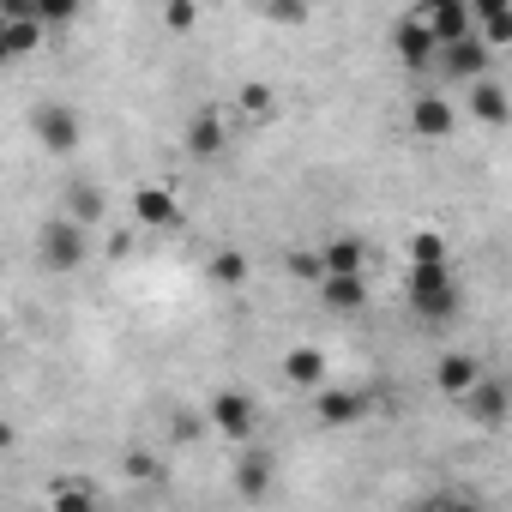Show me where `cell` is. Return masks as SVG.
Wrapping results in <instances>:
<instances>
[{"label": "cell", "instance_id": "obj_24", "mask_svg": "<svg viewBox=\"0 0 512 512\" xmlns=\"http://www.w3.org/2000/svg\"><path fill=\"white\" fill-rule=\"evenodd\" d=\"M211 278L235 290V284H247V260H241V253H217V260H211Z\"/></svg>", "mask_w": 512, "mask_h": 512}, {"label": "cell", "instance_id": "obj_28", "mask_svg": "<svg viewBox=\"0 0 512 512\" xmlns=\"http://www.w3.org/2000/svg\"><path fill=\"white\" fill-rule=\"evenodd\" d=\"M169 428H175V440H199V416H193V410L169 416Z\"/></svg>", "mask_w": 512, "mask_h": 512}, {"label": "cell", "instance_id": "obj_30", "mask_svg": "<svg viewBox=\"0 0 512 512\" xmlns=\"http://www.w3.org/2000/svg\"><path fill=\"white\" fill-rule=\"evenodd\" d=\"M13 446V422H0V452H7Z\"/></svg>", "mask_w": 512, "mask_h": 512}, {"label": "cell", "instance_id": "obj_25", "mask_svg": "<svg viewBox=\"0 0 512 512\" xmlns=\"http://www.w3.org/2000/svg\"><path fill=\"white\" fill-rule=\"evenodd\" d=\"M121 470H127L133 482H157V464H151L145 452H127V458H121Z\"/></svg>", "mask_w": 512, "mask_h": 512}, {"label": "cell", "instance_id": "obj_19", "mask_svg": "<svg viewBox=\"0 0 512 512\" xmlns=\"http://www.w3.org/2000/svg\"><path fill=\"white\" fill-rule=\"evenodd\" d=\"M470 109H476L488 127H506V91H500L494 79H476V91H470Z\"/></svg>", "mask_w": 512, "mask_h": 512}, {"label": "cell", "instance_id": "obj_32", "mask_svg": "<svg viewBox=\"0 0 512 512\" xmlns=\"http://www.w3.org/2000/svg\"><path fill=\"white\" fill-rule=\"evenodd\" d=\"M446 512H482V506H470V500H464V506H446Z\"/></svg>", "mask_w": 512, "mask_h": 512}, {"label": "cell", "instance_id": "obj_22", "mask_svg": "<svg viewBox=\"0 0 512 512\" xmlns=\"http://www.w3.org/2000/svg\"><path fill=\"white\" fill-rule=\"evenodd\" d=\"M410 266H446V241L434 229H416L410 235Z\"/></svg>", "mask_w": 512, "mask_h": 512}, {"label": "cell", "instance_id": "obj_15", "mask_svg": "<svg viewBox=\"0 0 512 512\" xmlns=\"http://www.w3.org/2000/svg\"><path fill=\"white\" fill-rule=\"evenodd\" d=\"M284 380L302 386V392H320V386H326V350H314V344L290 350V356H284Z\"/></svg>", "mask_w": 512, "mask_h": 512}, {"label": "cell", "instance_id": "obj_33", "mask_svg": "<svg viewBox=\"0 0 512 512\" xmlns=\"http://www.w3.org/2000/svg\"><path fill=\"white\" fill-rule=\"evenodd\" d=\"M0 338H7V326H0Z\"/></svg>", "mask_w": 512, "mask_h": 512}, {"label": "cell", "instance_id": "obj_5", "mask_svg": "<svg viewBox=\"0 0 512 512\" xmlns=\"http://www.w3.org/2000/svg\"><path fill=\"white\" fill-rule=\"evenodd\" d=\"M205 422H211L223 440H253V398H241V392H217L211 410H205Z\"/></svg>", "mask_w": 512, "mask_h": 512}, {"label": "cell", "instance_id": "obj_2", "mask_svg": "<svg viewBox=\"0 0 512 512\" xmlns=\"http://www.w3.org/2000/svg\"><path fill=\"white\" fill-rule=\"evenodd\" d=\"M37 253H43V266H49V272H79V266H85V253H91V229H79V223L55 217V223L43 229Z\"/></svg>", "mask_w": 512, "mask_h": 512}, {"label": "cell", "instance_id": "obj_21", "mask_svg": "<svg viewBox=\"0 0 512 512\" xmlns=\"http://www.w3.org/2000/svg\"><path fill=\"white\" fill-rule=\"evenodd\" d=\"M55 512H97V494H91V482H73V476H61V482H55Z\"/></svg>", "mask_w": 512, "mask_h": 512}, {"label": "cell", "instance_id": "obj_8", "mask_svg": "<svg viewBox=\"0 0 512 512\" xmlns=\"http://www.w3.org/2000/svg\"><path fill=\"white\" fill-rule=\"evenodd\" d=\"M314 416H320L326 428H350V422L368 416V398H362V392H344V386H320V392H314Z\"/></svg>", "mask_w": 512, "mask_h": 512}, {"label": "cell", "instance_id": "obj_20", "mask_svg": "<svg viewBox=\"0 0 512 512\" xmlns=\"http://www.w3.org/2000/svg\"><path fill=\"white\" fill-rule=\"evenodd\" d=\"M97 217H103V193H97V187H67V223L91 229Z\"/></svg>", "mask_w": 512, "mask_h": 512}, {"label": "cell", "instance_id": "obj_18", "mask_svg": "<svg viewBox=\"0 0 512 512\" xmlns=\"http://www.w3.org/2000/svg\"><path fill=\"white\" fill-rule=\"evenodd\" d=\"M187 151H193V157H217V151H223V115H217V109H199V115H193Z\"/></svg>", "mask_w": 512, "mask_h": 512}, {"label": "cell", "instance_id": "obj_10", "mask_svg": "<svg viewBox=\"0 0 512 512\" xmlns=\"http://www.w3.org/2000/svg\"><path fill=\"white\" fill-rule=\"evenodd\" d=\"M440 67H446V79H482V73H488V49H482L476 31H470V37H458V43L440 49Z\"/></svg>", "mask_w": 512, "mask_h": 512}, {"label": "cell", "instance_id": "obj_4", "mask_svg": "<svg viewBox=\"0 0 512 512\" xmlns=\"http://www.w3.org/2000/svg\"><path fill=\"white\" fill-rule=\"evenodd\" d=\"M416 19H422V31L434 37V49H446V43L470 37V7H464V0H428Z\"/></svg>", "mask_w": 512, "mask_h": 512}, {"label": "cell", "instance_id": "obj_17", "mask_svg": "<svg viewBox=\"0 0 512 512\" xmlns=\"http://www.w3.org/2000/svg\"><path fill=\"white\" fill-rule=\"evenodd\" d=\"M320 302L338 314H356L368 308V278H320Z\"/></svg>", "mask_w": 512, "mask_h": 512}, {"label": "cell", "instance_id": "obj_16", "mask_svg": "<svg viewBox=\"0 0 512 512\" xmlns=\"http://www.w3.org/2000/svg\"><path fill=\"white\" fill-rule=\"evenodd\" d=\"M37 43H43V25H37V19H13V25L0 19V67H13V61L31 55Z\"/></svg>", "mask_w": 512, "mask_h": 512}, {"label": "cell", "instance_id": "obj_3", "mask_svg": "<svg viewBox=\"0 0 512 512\" xmlns=\"http://www.w3.org/2000/svg\"><path fill=\"white\" fill-rule=\"evenodd\" d=\"M31 133H37L43 151L67 157V151H79L85 121H79V109H67V103H37V109H31Z\"/></svg>", "mask_w": 512, "mask_h": 512}, {"label": "cell", "instance_id": "obj_23", "mask_svg": "<svg viewBox=\"0 0 512 512\" xmlns=\"http://www.w3.org/2000/svg\"><path fill=\"white\" fill-rule=\"evenodd\" d=\"M506 37H512V13L488 7V13H482V37H476V43H482V49L494 55V43H506Z\"/></svg>", "mask_w": 512, "mask_h": 512}, {"label": "cell", "instance_id": "obj_7", "mask_svg": "<svg viewBox=\"0 0 512 512\" xmlns=\"http://www.w3.org/2000/svg\"><path fill=\"white\" fill-rule=\"evenodd\" d=\"M452 103L440 97V91H416L410 97V127H416V139H446L452 133Z\"/></svg>", "mask_w": 512, "mask_h": 512}, {"label": "cell", "instance_id": "obj_12", "mask_svg": "<svg viewBox=\"0 0 512 512\" xmlns=\"http://www.w3.org/2000/svg\"><path fill=\"white\" fill-rule=\"evenodd\" d=\"M392 49H398V61H404V67H428V61L440 55V49H434V37L422 31V19H416V13H410V19H398Z\"/></svg>", "mask_w": 512, "mask_h": 512}, {"label": "cell", "instance_id": "obj_1", "mask_svg": "<svg viewBox=\"0 0 512 512\" xmlns=\"http://www.w3.org/2000/svg\"><path fill=\"white\" fill-rule=\"evenodd\" d=\"M404 296H410V308L422 314V320H452L458 314V278H452V266H410V278H404Z\"/></svg>", "mask_w": 512, "mask_h": 512}, {"label": "cell", "instance_id": "obj_26", "mask_svg": "<svg viewBox=\"0 0 512 512\" xmlns=\"http://www.w3.org/2000/svg\"><path fill=\"white\" fill-rule=\"evenodd\" d=\"M241 109H247V115H266V109H272V91H266V85H241Z\"/></svg>", "mask_w": 512, "mask_h": 512}, {"label": "cell", "instance_id": "obj_13", "mask_svg": "<svg viewBox=\"0 0 512 512\" xmlns=\"http://www.w3.org/2000/svg\"><path fill=\"white\" fill-rule=\"evenodd\" d=\"M476 380H482V368H476V356H464V350H446L440 368H434V386H440L446 398H464Z\"/></svg>", "mask_w": 512, "mask_h": 512}, {"label": "cell", "instance_id": "obj_31", "mask_svg": "<svg viewBox=\"0 0 512 512\" xmlns=\"http://www.w3.org/2000/svg\"><path fill=\"white\" fill-rule=\"evenodd\" d=\"M410 512H446V506H434V500H422V506H410Z\"/></svg>", "mask_w": 512, "mask_h": 512}, {"label": "cell", "instance_id": "obj_14", "mask_svg": "<svg viewBox=\"0 0 512 512\" xmlns=\"http://www.w3.org/2000/svg\"><path fill=\"white\" fill-rule=\"evenodd\" d=\"M272 476H278V458H272V452H247L241 470H235L241 500H266V494H272Z\"/></svg>", "mask_w": 512, "mask_h": 512}, {"label": "cell", "instance_id": "obj_9", "mask_svg": "<svg viewBox=\"0 0 512 512\" xmlns=\"http://www.w3.org/2000/svg\"><path fill=\"white\" fill-rule=\"evenodd\" d=\"M458 404H464V416L482 422V428H500V422H506V386H500V380H476Z\"/></svg>", "mask_w": 512, "mask_h": 512}, {"label": "cell", "instance_id": "obj_11", "mask_svg": "<svg viewBox=\"0 0 512 512\" xmlns=\"http://www.w3.org/2000/svg\"><path fill=\"white\" fill-rule=\"evenodd\" d=\"M133 211H139V223H145V229H175V223H181L175 193H169V187H157V181L133 193Z\"/></svg>", "mask_w": 512, "mask_h": 512}, {"label": "cell", "instance_id": "obj_6", "mask_svg": "<svg viewBox=\"0 0 512 512\" xmlns=\"http://www.w3.org/2000/svg\"><path fill=\"white\" fill-rule=\"evenodd\" d=\"M320 278H368V241L338 235L320 247Z\"/></svg>", "mask_w": 512, "mask_h": 512}, {"label": "cell", "instance_id": "obj_29", "mask_svg": "<svg viewBox=\"0 0 512 512\" xmlns=\"http://www.w3.org/2000/svg\"><path fill=\"white\" fill-rule=\"evenodd\" d=\"M193 19H199V13H193V7H163V25H169V31H187V25H193Z\"/></svg>", "mask_w": 512, "mask_h": 512}, {"label": "cell", "instance_id": "obj_27", "mask_svg": "<svg viewBox=\"0 0 512 512\" xmlns=\"http://www.w3.org/2000/svg\"><path fill=\"white\" fill-rule=\"evenodd\" d=\"M290 272H296V278H314V284H320V253H290Z\"/></svg>", "mask_w": 512, "mask_h": 512}]
</instances>
